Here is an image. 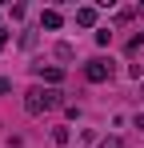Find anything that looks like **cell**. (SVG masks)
I'll return each instance as SVG.
<instances>
[{
	"label": "cell",
	"instance_id": "obj_1",
	"mask_svg": "<svg viewBox=\"0 0 144 148\" xmlns=\"http://www.w3.org/2000/svg\"><path fill=\"white\" fill-rule=\"evenodd\" d=\"M56 104H60V92H56V88H28V92H24V108H28L32 116H40L48 108H56Z\"/></svg>",
	"mask_w": 144,
	"mask_h": 148
},
{
	"label": "cell",
	"instance_id": "obj_2",
	"mask_svg": "<svg viewBox=\"0 0 144 148\" xmlns=\"http://www.w3.org/2000/svg\"><path fill=\"white\" fill-rule=\"evenodd\" d=\"M84 76H88L92 84H104V80L112 76V64H104V60H88V64H84Z\"/></svg>",
	"mask_w": 144,
	"mask_h": 148
},
{
	"label": "cell",
	"instance_id": "obj_3",
	"mask_svg": "<svg viewBox=\"0 0 144 148\" xmlns=\"http://www.w3.org/2000/svg\"><path fill=\"white\" fill-rule=\"evenodd\" d=\"M36 76H44L48 84H56V80H60L64 72H60V68H36Z\"/></svg>",
	"mask_w": 144,
	"mask_h": 148
},
{
	"label": "cell",
	"instance_id": "obj_4",
	"mask_svg": "<svg viewBox=\"0 0 144 148\" xmlns=\"http://www.w3.org/2000/svg\"><path fill=\"white\" fill-rule=\"evenodd\" d=\"M76 20H80V24H96V8H80Z\"/></svg>",
	"mask_w": 144,
	"mask_h": 148
},
{
	"label": "cell",
	"instance_id": "obj_5",
	"mask_svg": "<svg viewBox=\"0 0 144 148\" xmlns=\"http://www.w3.org/2000/svg\"><path fill=\"white\" fill-rule=\"evenodd\" d=\"M40 24H44V28H60V12H44Z\"/></svg>",
	"mask_w": 144,
	"mask_h": 148
},
{
	"label": "cell",
	"instance_id": "obj_6",
	"mask_svg": "<svg viewBox=\"0 0 144 148\" xmlns=\"http://www.w3.org/2000/svg\"><path fill=\"white\" fill-rule=\"evenodd\" d=\"M144 48V32H140V36H132V40H128V52H140Z\"/></svg>",
	"mask_w": 144,
	"mask_h": 148
},
{
	"label": "cell",
	"instance_id": "obj_7",
	"mask_svg": "<svg viewBox=\"0 0 144 148\" xmlns=\"http://www.w3.org/2000/svg\"><path fill=\"white\" fill-rule=\"evenodd\" d=\"M96 148H124V144H120V136H108V140H100Z\"/></svg>",
	"mask_w": 144,
	"mask_h": 148
},
{
	"label": "cell",
	"instance_id": "obj_8",
	"mask_svg": "<svg viewBox=\"0 0 144 148\" xmlns=\"http://www.w3.org/2000/svg\"><path fill=\"white\" fill-rule=\"evenodd\" d=\"M8 88H12V80H8V76H0V92H8Z\"/></svg>",
	"mask_w": 144,
	"mask_h": 148
},
{
	"label": "cell",
	"instance_id": "obj_9",
	"mask_svg": "<svg viewBox=\"0 0 144 148\" xmlns=\"http://www.w3.org/2000/svg\"><path fill=\"white\" fill-rule=\"evenodd\" d=\"M4 44H8V36H4V32H0V48H4Z\"/></svg>",
	"mask_w": 144,
	"mask_h": 148
},
{
	"label": "cell",
	"instance_id": "obj_10",
	"mask_svg": "<svg viewBox=\"0 0 144 148\" xmlns=\"http://www.w3.org/2000/svg\"><path fill=\"white\" fill-rule=\"evenodd\" d=\"M140 100H144V84H140Z\"/></svg>",
	"mask_w": 144,
	"mask_h": 148
}]
</instances>
